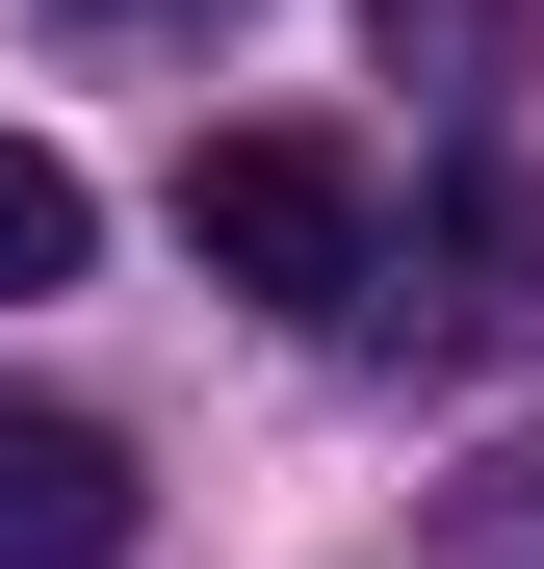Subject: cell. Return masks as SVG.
Instances as JSON below:
<instances>
[{"mask_svg": "<svg viewBox=\"0 0 544 569\" xmlns=\"http://www.w3.org/2000/svg\"><path fill=\"white\" fill-rule=\"evenodd\" d=\"M52 27H105V52H156V27H234V0H52Z\"/></svg>", "mask_w": 544, "mask_h": 569, "instance_id": "5b68a950", "label": "cell"}, {"mask_svg": "<svg viewBox=\"0 0 544 569\" xmlns=\"http://www.w3.org/2000/svg\"><path fill=\"white\" fill-rule=\"evenodd\" d=\"M389 52H493V0H389Z\"/></svg>", "mask_w": 544, "mask_h": 569, "instance_id": "8992f818", "label": "cell"}, {"mask_svg": "<svg viewBox=\"0 0 544 569\" xmlns=\"http://www.w3.org/2000/svg\"><path fill=\"white\" fill-rule=\"evenodd\" d=\"M181 259L259 284V311H389V181L337 130H208L181 156Z\"/></svg>", "mask_w": 544, "mask_h": 569, "instance_id": "6da1fadb", "label": "cell"}, {"mask_svg": "<svg viewBox=\"0 0 544 569\" xmlns=\"http://www.w3.org/2000/svg\"><path fill=\"white\" fill-rule=\"evenodd\" d=\"M467 543H493V569H544V466H493V492H467Z\"/></svg>", "mask_w": 544, "mask_h": 569, "instance_id": "277c9868", "label": "cell"}, {"mask_svg": "<svg viewBox=\"0 0 544 569\" xmlns=\"http://www.w3.org/2000/svg\"><path fill=\"white\" fill-rule=\"evenodd\" d=\"M78 233H105V208H78V156L0 130V311H27V284H78Z\"/></svg>", "mask_w": 544, "mask_h": 569, "instance_id": "3957f363", "label": "cell"}, {"mask_svg": "<svg viewBox=\"0 0 544 569\" xmlns=\"http://www.w3.org/2000/svg\"><path fill=\"white\" fill-rule=\"evenodd\" d=\"M0 569H130V440L78 389H0Z\"/></svg>", "mask_w": 544, "mask_h": 569, "instance_id": "7a4b0ae2", "label": "cell"}]
</instances>
